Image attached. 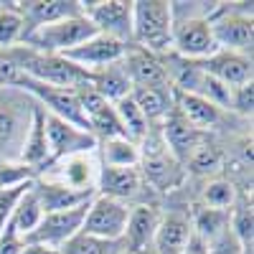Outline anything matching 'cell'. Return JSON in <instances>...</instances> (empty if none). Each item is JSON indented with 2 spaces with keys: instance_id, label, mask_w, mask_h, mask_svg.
<instances>
[{
  "instance_id": "6da1fadb",
  "label": "cell",
  "mask_w": 254,
  "mask_h": 254,
  "mask_svg": "<svg viewBox=\"0 0 254 254\" xmlns=\"http://www.w3.org/2000/svg\"><path fill=\"white\" fill-rule=\"evenodd\" d=\"M23 76L49 84V87H61V89H76L81 84H89L92 74L76 66L74 61H69L61 54H41L26 46H15L10 49Z\"/></svg>"
},
{
  "instance_id": "7a4b0ae2",
  "label": "cell",
  "mask_w": 254,
  "mask_h": 254,
  "mask_svg": "<svg viewBox=\"0 0 254 254\" xmlns=\"http://www.w3.org/2000/svg\"><path fill=\"white\" fill-rule=\"evenodd\" d=\"M176 13L165 0H135L132 3V44L163 56L171 51Z\"/></svg>"
},
{
  "instance_id": "3957f363",
  "label": "cell",
  "mask_w": 254,
  "mask_h": 254,
  "mask_svg": "<svg viewBox=\"0 0 254 254\" xmlns=\"http://www.w3.org/2000/svg\"><path fill=\"white\" fill-rule=\"evenodd\" d=\"M94 33H97V28L92 26V20L84 13H79V15H71V18L56 20V23L33 28L23 38L20 46L41 51V54H61L64 56V54H69L71 49L81 46L84 41H89Z\"/></svg>"
},
{
  "instance_id": "277c9868",
  "label": "cell",
  "mask_w": 254,
  "mask_h": 254,
  "mask_svg": "<svg viewBox=\"0 0 254 254\" xmlns=\"http://www.w3.org/2000/svg\"><path fill=\"white\" fill-rule=\"evenodd\" d=\"M33 104L36 102L26 92L15 87L0 89V160H18Z\"/></svg>"
},
{
  "instance_id": "5b68a950",
  "label": "cell",
  "mask_w": 254,
  "mask_h": 254,
  "mask_svg": "<svg viewBox=\"0 0 254 254\" xmlns=\"http://www.w3.org/2000/svg\"><path fill=\"white\" fill-rule=\"evenodd\" d=\"M171 51L188 61H201L211 54H216V41L211 33V20L208 15H188L176 18L173 23V38H171Z\"/></svg>"
},
{
  "instance_id": "8992f818",
  "label": "cell",
  "mask_w": 254,
  "mask_h": 254,
  "mask_svg": "<svg viewBox=\"0 0 254 254\" xmlns=\"http://www.w3.org/2000/svg\"><path fill=\"white\" fill-rule=\"evenodd\" d=\"M127 219H130V206L125 201H115L107 196H94L87 208V219L81 224V231L89 237L104 242H122Z\"/></svg>"
},
{
  "instance_id": "52a82bcc",
  "label": "cell",
  "mask_w": 254,
  "mask_h": 254,
  "mask_svg": "<svg viewBox=\"0 0 254 254\" xmlns=\"http://www.w3.org/2000/svg\"><path fill=\"white\" fill-rule=\"evenodd\" d=\"M44 110V107H41ZM44 122H46V137H49V163L64 160L69 155H79V153H94L99 147V140L81 127L54 117L44 110Z\"/></svg>"
},
{
  "instance_id": "ba28073f",
  "label": "cell",
  "mask_w": 254,
  "mask_h": 254,
  "mask_svg": "<svg viewBox=\"0 0 254 254\" xmlns=\"http://www.w3.org/2000/svg\"><path fill=\"white\" fill-rule=\"evenodd\" d=\"M211 20V33H214L216 49L231 51V54H244L249 56L254 44V23H252V10H224L219 18Z\"/></svg>"
},
{
  "instance_id": "9c48e42d",
  "label": "cell",
  "mask_w": 254,
  "mask_h": 254,
  "mask_svg": "<svg viewBox=\"0 0 254 254\" xmlns=\"http://www.w3.org/2000/svg\"><path fill=\"white\" fill-rule=\"evenodd\" d=\"M84 15L92 20L97 33L117 38L122 44H132V3L130 0H99L81 3Z\"/></svg>"
},
{
  "instance_id": "30bf717a",
  "label": "cell",
  "mask_w": 254,
  "mask_h": 254,
  "mask_svg": "<svg viewBox=\"0 0 254 254\" xmlns=\"http://www.w3.org/2000/svg\"><path fill=\"white\" fill-rule=\"evenodd\" d=\"M87 208H89V201L76 206V208L44 214V219L38 221V226L23 242H36V244H46L51 249H59L64 242H69L74 234L81 231V224H84V219H87Z\"/></svg>"
},
{
  "instance_id": "8fae6325",
  "label": "cell",
  "mask_w": 254,
  "mask_h": 254,
  "mask_svg": "<svg viewBox=\"0 0 254 254\" xmlns=\"http://www.w3.org/2000/svg\"><path fill=\"white\" fill-rule=\"evenodd\" d=\"M127 46L130 44H122L117 38H110L104 33H94L89 41H84L81 46L71 49L69 54H64L69 61H74L76 66H81L84 71H99L104 66H112V64H120Z\"/></svg>"
},
{
  "instance_id": "7c38bea8",
  "label": "cell",
  "mask_w": 254,
  "mask_h": 254,
  "mask_svg": "<svg viewBox=\"0 0 254 254\" xmlns=\"http://www.w3.org/2000/svg\"><path fill=\"white\" fill-rule=\"evenodd\" d=\"M99 168H102V163L97 160V150L94 153H79V155L56 160V173L49 178L59 181L61 186H66L71 190H79V193H97Z\"/></svg>"
},
{
  "instance_id": "4fadbf2b",
  "label": "cell",
  "mask_w": 254,
  "mask_h": 254,
  "mask_svg": "<svg viewBox=\"0 0 254 254\" xmlns=\"http://www.w3.org/2000/svg\"><path fill=\"white\" fill-rule=\"evenodd\" d=\"M122 69L132 87H171L163 59L135 46V44L127 46V51L122 56Z\"/></svg>"
},
{
  "instance_id": "5bb4252c",
  "label": "cell",
  "mask_w": 254,
  "mask_h": 254,
  "mask_svg": "<svg viewBox=\"0 0 254 254\" xmlns=\"http://www.w3.org/2000/svg\"><path fill=\"white\" fill-rule=\"evenodd\" d=\"M160 135H163V142L168 147V153H171L178 163H188V158L193 155V150L203 142V132L196 130L176 107L160 122Z\"/></svg>"
},
{
  "instance_id": "9a60e30c",
  "label": "cell",
  "mask_w": 254,
  "mask_h": 254,
  "mask_svg": "<svg viewBox=\"0 0 254 254\" xmlns=\"http://www.w3.org/2000/svg\"><path fill=\"white\" fill-rule=\"evenodd\" d=\"M198 66L214 76L216 81H221L224 87L234 89L239 84H249L252 81V59L244 54H231V51H216L201 61H196Z\"/></svg>"
},
{
  "instance_id": "2e32d148",
  "label": "cell",
  "mask_w": 254,
  "mask_h": 254,
  "mask_svg": "<svg viewBox=\"0 0 254 254\" xmlns=\"http://www.w3.org/2000/svg\"><path fill=\"white\" fill-rule=\"evenodd\" d=\"M15 8L23 15L28 33L38 26H49V23H56V20L84 13L81 3H76V0H26V3H15Z\"/></svg>"
},
{
  "instance_id": "e0dca14e",
  "label": "cell",
  "mask_w": 254,
  "mask_h": 254,
  "mask_svg": "<svg viewBox=\"0 0 254 254\" xmlns=\"http://www.w3.org/2000/svg\"><path fill=\"white\" fill-rule=\"evenodd\" d=\"M160 224V214L153 206H132L130 208V219H127L125 234H122V247L132 254L145 252L153 244L155 231Z\"/></svg>"
},
{
  "instance_id": "ac0fdd59",
  "label": "cell",
  "mask_w": 254,
  "mask_h": 254,
  "mask_svg": "<svg viewBox=\"0 0 254 254\" xmlns=\"http://www.w3.org/2000/svg\"><path fill=\"white\" fill-rule=\"evenodd\" d=\"M31 190L36 193L44 214H54V211H66V208H76L81 203L92 201L97 193H79L66 186H61L59 181L49 178V176H38L31 186Z\"/></svg>"
},
{
  "instance_id": "d6986e66",
  "label": "cell",
  "mask_w": 254,
  "mask_h": 254,
  "mask_svg": "<svg viewBox=\"0 0 254 254\" xmlns=\"http://www.w3.org/2000/svg\"><path fill=\"white\" fill-rule=\"evenodd\" d=\"M18 160L33 168V171H41V165H49V137H46V122H44V110L33 104V112H31V122H28V130L26 137L20 142V150H18Z\"/></svg>"
},
{
  "instance_id": "ffe728a7",
  "label": "cell",
  "mask_w": 254,
  "mask_h": 254,
  "mask_svg": "<svg viewBox=\"0 0 254 254\" xmlns=\"http://www.w3.org/2000/svg\"><path fill=\"white\" fill-rule=\"evenodd\" d=\"M140 190V173L137 168H99L97 178V196H107L115 201H130Z\"/></svg>"
},
{
  "instance_id": "44dd1931",
  "label": "cell",
  "mask_w": 254,
  "mask_h": 254,
  "mask_svg": "<svg viewBox=\"0 0 254 254\" xmlns=\"http://www.w3.org/2000/svg\"><path fill=\"white\" fill-rule=\"evenodd\" d=\"M173 107L201 132L208 130V127H216L224 117V110L216 107L214 102H208L203 97H196V94L176 92V89H173Z\"/></svg>"
},
{
  "instance_id": "7402d4cb",
  "label": "cell",
  "mask_w": 254,
  "mask_h": 254,
  "mask_svg": "<svg viewBox=\"0 0 254 254\" xmlns=\"http://www.w3.org/2000/svg\"><path fill=\"white\" fill-rule=\"evenodd\" d=\"M190 219L183 214H168L160 216L158 231H155V239L153 247L158 254H181L188 237H190Z\"/></svg>"
},
{
  "instance_id": "603a6c76",
  "label": "cell",
  "mask_w": 254,
  "mask_h": 254,
  "mask_svg": "<svg viewBox=\"0 0 254 254\" xmlns=\"http://www.w3.org/2000/svg\"><path fill=\"white\" fill-rule=\"evenodd\" d=\"M130 97L150 125L163 122L173 110V87H132Z\"/></svg>"
},
{
  "instance_id": "cb8c5ba5",
  "label": "cell",
  "mask_w": 254,
  "mask_h": 254,
  "mask_svg": "<svg viewBox=\"0 0 254 254\" xmlns=\"http://www.w3.org/2000/svg\"><path fill=\"white\" fill-rule=\"evenodd\" d=\"M92 89L97 94H102L107 102H120L125 99L127 94L132 92V84L127 79L125 69H122V61L120 64H112V66H104L99 71H92Z\"/></svg>"
},
{
  "instance_id": "d4e9b609",
  "label": "cell",
  "mask_w": 254,
  "mask_h": 254,
  "mask_svg": "<svg viewBox=\"0 0 254 254\" xmlns=\"http://www.w3.org/2000/svg\"><path fill=\"white\" fill-rule=\"evenodd\" d=\"M97 153L102 155V165L110 168H137L140 165V145L130 137H110L102 140Z\"/></svg>"
},
{
  "instance_id": "484cf974",
  "label": "cell",
  "mask_w": 254,
  "mask_h": 254,
  "mask_svg": "<svg viewBox=\"0 0 254 254\" xmlns=\"http://www.w3.org/2000/svg\"><path fill=\"white\" fill-rule=\"evenodd\" d=\"M44 219V208H41V203H38V198H36V193L28 188L23 196H20V201H18V206L13 208V216H10V226L15 229V234L20 237V239H26L31 231L38 226V221Z\"/></svg>"
},
{
  "instance_id": "4316f807",
  "label": "cell",
  "mask_w": 254,
  "mask_h": 254,
  "mask_svg": "<svg viewBox=\"0 0 254 254\" xmlns=\"http://www.w3.org/2000/svg\"><path fill=\"white\" fill-rule=\"evenodd\" d=\"M28 28H26V20L23 15L18 13L15 3H0V49L10 51L15 46L23 44Z\"/></svg>"
},
{
  "instance_id": "83f0119b",
  "label": "cell",
  "mask_w": 254,
  "mask_h": 254,
  "mask_svg": "<svg viewBox=\"0 0 254 254\" xmlns=\"http://www.w3.org/2000/svg\"><path fill=\"white\" fill-rule=\"evenodd\" d=\"M115 112L120 117V125H122V130H125V137H130L132 142L140 145V140L147 135V130H150V122L145 120V115L140 112V107L132 102V97L127 94L125 99L115 102Z\"/></svg>"
},
{
  "instance_id": "f1b7e54d",
  "label": "cell",
  "mask_w": 254,
  "mask_h": 254,
  "mask_svg": "<svg viewBox=\"0 0 254 254\" xmlns=\"http://www.w3.org/2000/svg\"><path fill=\"white\" fill-rule=\"evenodd\" d=\"M190 229H193V234H198L206 242L216 239L221 231L229 229V211H216V208L203 206V208H198L193 221H190Z\"/></svg>"
},
{
  "instance_id": "f546056e",
  "label": "cell",
  "mask_w": 254,
  "mask_h": 254,
  "mask_svg": "<svg viewBox=\"0 0 254 254\" xmlns=\"http://www.w3.org/2000/svg\"><path fill=\"white\" fill-rule=\"evenodd\" d=\"M229 231L234 234V239L244 247V252H252V239H254V214L252 206L242 203L229 214Z\"/></svg>"
},
{
  "instance_id": "4dcf8cb0",
  "label": "cell",
  "mask_w": 254,
  "mask_h": 254,
  "mask_svg": "<svg viewBox=\"0 0 254 254\" xmlns=\"http://www.w3.org/2000/svg\"><path fill=\"white\" fill-rule=\"evenodd\" d=\"M112 249H115V242H104L79 231V234H74L69 242H64L59 247V254H112Z\"/></svg>"
},
{
  "instance_id": "1f68e13d",
  "label": "cell",
  "mask_w": 254,
  "mask_h": 254,
  "mask_svg": "<svg viewBox=\"0 0 254 254\" xmlns=\"http://www.w3.org/2000/svg\"><path fill=\"white\" fill-rule=\"evenodd\" d=\"M203 201H206V208H216V211H229L237 201V190L229 181L224 178H214L208 181L206 188H203Z\"/></svg>"
},
{
  "instance_id": "d6a6232c",
  "label": "cell",
  "mask_w": 254,
  "mask_h": 254,
  "mask_svg": "<svg viewBox=\"0 0 254 254\" xmlns=\"http://www.w3.org/2000/svg\"><path fill=\"white\" fill-rule=\"evenodd\" d=\"M36 178H38V171L23 165L20 160H0V190L33 183Z\"/></svg>"
},
{
  "instance_id": "836d02e7",
  "label": "cell",
  "mask_w": 254,
  "mask_h": 254,
  "mask_svg": "<svg viewBox=\"0 0 254 254\" xmlns=\"http://www.w3.org/2000/svg\"><path fill=\"white\" fill-rule=\"evenodd\" d=\"M193 173H198V176H203V173H211V171H216L219 168V153H216V147L214 145H206V142H201L196 150H193V155L188 158V163H186Z\"/></svg>"
},
{
  "instance_id": "e575fe53",
  "label": "cell",
  "mask_w": 254,
  "mask_h": 254,
  "mask_svg": "<svg viewBox=\"0 0 254 254\" xmlns=\"http://www.w3.org/2000/svg\"><path fill=\"white\" fill-rule=\"evenodd\" d=\"M33 183H26V186H15V188H3L0 190V234H3V229L8 226L10 216H13V208L18 206L20 196L26 193Z\"/></svg>"
},
{
  "instance_id": "d590c367",
  "label": "cell",
  "mask_w": 254,
  "mask_h": 254,
  "mask_svg": "<svg viewBox=\"0 0 254 254\" xmlns=\"http://www.w3.org/2000/svg\"><path fill=\"white\" fill-rule=\"evenodd\" d=\"M20 79H23V71H20L13 51H3V49H0V89H8V87L18 89Z\"/></svg>"
},
{
  "instance_id": "8d00e7d4",
  "label": "cell",
  "mask_w": 254,
  "mask_h": 254,
  "mask_svg": "<svg viewBox=\"0 0 254 254\" xmlns=\"http://www.w3.org/2000/svg\"><path fill=\"white\" fill-rule=\"evenodd\" d=\"M252 104H254V84H239V87L231 89L229 94V110L239 112V115H252Z\"/></svg>"
},
{
  "instance_id": "74e56055",
  "label": "cell",
  "mask_w": 254,
  "mask_h": 254,
  "mask_svg": "<svg viewBox=\"0 0 254 254\" xmlns=\"http://www.w3.org/2000/svg\"><path fill=\"white\" fill-rule=\"evenodd\" d=\"M208 254H252V252H244V247L226 229V231H221L216 239L208 242Z\"/></svg>"
},
{
  "instance_id": "f35d334b",
  "label": "cell",
  "mask_w": 254,
  "mask_h": 254,
  "mask_svg": "<svg viewBox=\"0 0 254 254\" xmlns=\"http://www.w3.org/2000/svg\"><path fill=\"white\" fill-rule=\"evenodd\" d=\"M23 239H20L15 234V229L8 224L3 229V234H0V254H20V249H23Z\"/></svg>"
},
{
  "instance_id": "ab89813d",
  "label": "cell",
  "mask_w": 254,
  "mask_h": 254,
  "mask_svg": "<svg viewBox=\"0 0 254 254\" xmlns=\"http://www.w3.org/2000/svg\"><path fill=\"white\" fill-rule=\"evenodd\" d=\"M181 254H208V242L190 231V237H188V242H186V247H183Z\"/></svg>"
},
{
  "instance_id": "60d3db41",
  "label": "cell",
  "mask_w": 254,
  "mask_h": 254,
  "mask_svg": "<svg viewBox=\"0 0 254 254\" xmlns=\"http://www.w3.org/2000/svg\"><path fill=\"white\" fill-rule=\"evenodd\" d=\"M20 254H59V249H51L46 244H36V242H26Z\"/></svg>"
}]
</instances>
